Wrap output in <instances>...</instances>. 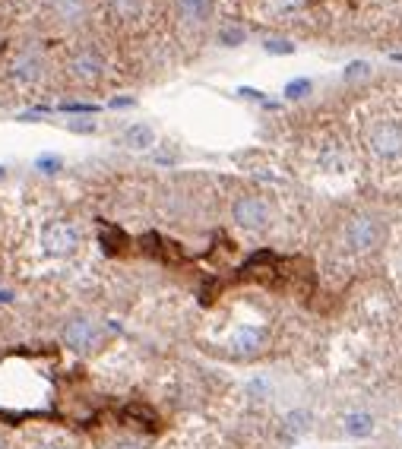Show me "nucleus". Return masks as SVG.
<instances>
[{"mask_svg":"<svg viewBox=\"0 0 402 449\" xmlns=\"http://www.w3.org/2000/svg\"><path fill=\"white\" fill-rule=\"evenodd\" d=\"M383 225L374 215H351L349 225H345V244L355 253H370L383 244Z\"/></svg>","mask_w":402,"mask_h":449,"instance_id":"nucleus-1","label":"nucleus"},{"mask_svg":"<svg viewBox=\"0 0 402 449\" xmlns=\"http://www.w3.org/2000/svg\"><path fill=\"white\" fill-rule=\"evenodd\" d=\"M368 145L377 158L393 162L402 155V124L399 120H377L368 130Z\"/></svg>","mask_w":402,"mask_h":449,"instance_id":"nucleus-2","label":"nucleus"},{"mask_svg":"<svg viewBox=\"0 0 402 449\" xmlns=\"http://www.w3.org/2000/svg\"><path fill=\"white\" fill-rule=\"evenodd\" d=\"M60 339H64V345L70 348V351H92V348L102 341V329H98L96 320H89V316H73V320L64 323V329H60Z\"/></svg>","mask_w":402,"mask_h":449,"instance_id":"nucleus-3","label":"nucleus"},{"mask_svg":"<svg viewBox=\"0 0 402 449\" xmlns=\"http://www.w3.org/2000/svg\"><path fill=\"white\" fill-rule=\"evenodd\" d=\"M41 247L48 256H70L79 247V231L70 221H48L41 228Z\"/></svg>","mask_w":402,"mask_h":449,"instance_id":"nucleus-4","label":"nucleus"},{"mask_svg":"<svg viewBox=\"0 0 402 449\" xmlns=\"http://www.w3.org/2000/svg\"><path fill=\"white\" fill-rule=\"evenodd\" d=\"M231 219L244 228V231H263L269 225V206L260 196H238L231 206Z\"/></svg>","mask_w":402,"mask_h":449,"instance_id":"nucleus-5","label":"nucleus"},{"mask_svg":"<svg viewBox=\"0 0 402 449\" xmlns=\"http://www.w3.org/2000/svg\"><path fill=\"white\" fill-rule=\"evenodd\" d=\"M70 73L77 76L79 82H96V79H102V73H105L102 54H98V51H92V48L77 51V54H73V60H70Z\"/></svg>","mask_w":402,"mask_h":449,"instance_id":"nucleus-6","label":"nucleus"},{"mask_svg":"<svg viewBox=\"0 0 402 449\" xmlns=\"http://www.w3.org/2000/svg\"><path fill=\"white\" fill-rule=\"evenodd\" d=\"M263 339H266V335H263L260 326H241V329H235L228 345L238 358H254V354L263 351Z\"/></svg>","mask_w":402,"mask_h":449,"instance_id":"nucleus-7","label":"nucleus"},{"mask_svg":"<svg viewBox=\"0 0 402 449\" xmlns=\"http://www.w3.org/2000/svg\"><path fill=\"white\" fill-rule=\"evenodd\" d=\"M41 73H45V67H41V57L35 54H20L13 63H10V79L20 82V86H32V82L41 79Z\"/></svg>","mask_w":402,"mask_h":449,"instance_id":"nucleus-8","label":"nucleus"},{"mask_svg":"<svg viewBox=\"0 0 402 449\" xmlns=\"http://www.w3.org/2000/svg\"><path fill=\"white\" fill-rule=\"evenodd\" d=\"M153 143H155V133L149 124H130L127 130L121 133V145H127V149H134V152L153 149Z\"/></svg>","mask_w":402,"mask_h":449,"instance_id":"nucleus-9","label":"nucleus"},{"mask_svg":"<svg viewBox=\"0 0 402 449\" xmlns=\"http://www.w3.org/2000/svg\"><path fill=\"white\" fill-rule=\"evenodd\" d=\"M342 430L349 436H355V440H364V436H370L377 430V424L368 411H349V415L342 417Z\"/></svg>","mask_w":402,"mask_h":449,"instance_id":"nucleus-10","label":"nucleus"},{"mask_svg":"<svg viewBox=\"0 0 402 449\" xmlns=\"http://www.w3.org/2000/svg\"><path fill=\"white\" fill-rule=\"evenodd\" d=\"M178 16L184 22L203 25L212 16V0H178Z\"/></svg>","mask_w":402,"mask_h":449,"instance_id":"nucleus-11","label":"nucleus"},{"mask_svg":"<svg viewBox=\"0 0 402 449\" xmlns=\"http://www.w3.org/2000/svg\"><path fill=\"white\" fill-rule=\"evenodd\" d=\"M307 430H311V411H304V408L288 411L285 421H282V434H285V440H298V436H304Z\"/></svg>","mask_w":402,"mask_h":449,"instance_id":"nucleus-12","label":"nucleus"},{"mask_svg":"<svg viewBox=\"0 0 402 449\" xmlns=\"http://www.w3.org/2000/svg\"><path fill=\"white\" fill-rule=\"evenodd\" d=\"M320 168L326 171H349V155H345L342 149H323L320 152Z\"/></svg>","mask_w":402,"mask_h":449,"instance_id":"nucleus-13","label":"nucleus"},{"mask_svg":"<svg viewBox=\"0 0 402 449\" xmlns=\"http://www.w3.org/2000/svg\"><path fill=\"white\" fill-rule=\"evenodd\" d=\"M311 89H313L311 79H292V82H285V101L307 98V95H311Z\"/></svg>","mask_w":402,"mask_h":449,"instance_id":"nucleus-14","label":"nucleus"},{"mask_svg":"<svg viewBox=\"0 0 402 449\" xmlns=\"http://www.w3.org/2000/svg\"><path fill=\"white\" fill-rule=\"evenodd\" d=\"M35 168H39L41 174H60V168H64V158L54 155V152H45V155L35 158Z\"/></svg>","mask_w":402,"mask_h":449,"instance_id":"nucleus-15","label":"nucleus"},{"mask_svg":"<svg viewBox=\"0 0 402 449\" xmlns=\"http://www.w3.org/2000/svg\"><path fill=\"white\" fill-rule=\"evenodd\" d=\"M111 10L117 19H134L140 16V0H111Z\"/></svg>","mask_w":402,"mask_h":449,"instance_id":"nucleus-16","label":"nucleus"},{"mask_svg":"<svg viewBox=\"0 0 402 449\" xmlns=\"http://www.w3.org/2000/svg\"><path fill=\"white\" fill-rule=\"evenodd\" d=\"M247 396L257 398V402H263V398L273 396V386H269L266 379H250V383H247Z\"/></svg>","mask_w":402,"mask_h":449,"instance_id":"nucleus-17","label":"nucleus"},{"mask_svg":"<svg viewBox=\"0 0 402 449\" xmlns=\"http://www.w3.org/2000/svg\"><path fill=\"white\" fill-rule=\"evenodd\" d=\"M263 48L269 51V54H294V44L292 41H285V38H266V41H263Z\"/></svg>","mask_w":402,"mask_h":449,"instance_id":"nucleus-18","label":"nucleus"},{"mask_svg":"<svg viewBox=\"0 0 402 449\" xmlns=\"http://www.w3.org/2000/svg\"><path fill=\"white\" fill-rule=\"evenodd\" d=\"M219 41H222L225 48H235V44L244 41V29H222L219 32Z\"/></svg>","mask_w":402,"mask_h":449,"instance_id":"nucleus-19","label":"nucleus"},{"mask_svg":"<svg viewBox=\"0 0 402 449\" xmlns=\"http://www.w3.org/2000/svg\"><path fill=\"white\" fill-rule=\"evenodd\" d=\"M108 449H149L143 440H136V436H121V440H115Z\"/></svg>","mask_w":402,"mask_h":449,"instance_id":"nucleus-20","label":"nucleus"},{"mask_svg":"<svg viewBox=\"0 0 402 449\" xmlns=\"http://www.w3.org/2000/svg\"><path fill=\"white\" fill-rule=\"evenodd\" d=\"M364 73H370V67H368V63H364V60H351L349 67L342 70V76H345V79H355V76H364Z\"/></svg>","mask_w":402,"mask_h":449,"instance_id":"nucleus-21","label":"nucleus"},{"mask_svg":"<svg viewBox=\"0 0 402 449\" xmlns=\"http://www.w3.org/2000/svg\"><path fill=\"white\" fill-rule=\"evenodd\" d=\"M60 111H67V114H96L98 105H83V101H70V105H60Z\"/></svg>","mask_w":402,"mask_h":449,"instance_id":"nucleus-22","label":"nucleus"},{"mask_svg":"<svg viewBox=\"0 0 402 449\" xmlns=\"http://www.w3.org/2000/svg\"><path fill=\"white\" fill-rule=\"evenodd\" d=\"M67 130H70V133H96V120H92V117L70 120V124H67Z\"/></svg>","mask_w":402,"mask_h":449,"instance_id":"nucleus-23","label":"nucleus"},{"mask_svg":"<svg viewBox=\"0 0 402 449\" xmlns=\"http://www.w3.org/2000/svg\"><path fill=\"white\" fill-rule=\"evenodd\" d=\"M238 95H241V98H250V101H260V105H269L266 95H263L260 89H254V86H241V89H238Z\"/></svg>","mask_w":402,"mask_h":449,"instance_id":"nucleus-24","label":"nucleus"},{"mask_svg":"<svg viewBox=\"0 0 402 449\" xmlns=\"http://www.w3.org/2000/svg\"><path fill=\"white\" fill-rule=\"evenodd\" d=\"M32 449H73L67 440H45V443H39V446H32Z\"/></svg>","mask_w":402,"mask_h":449,"instance_id":"nucleus-25","label":"nucleus"},{"mask_svg":"<svg viewBox=\"0 0 402 449\" xmlns=\"http://www.w3.org/2000/svg\"><path fill=\"white\" fill-rule=\"evenodd\" d=\"M134 98H111V108H130Z\"/></svg>","mask_w":402,"mask_h":449,"instance_id":"nucleus-26","label":"nucleus"},{"mask_svg":"<svg viewBox=\"0 0 402 449\" xmlns=\"http://www.w3.org/2000/svg\"><path fill=\"white\" fill-rule=\"evenodd\" d=\"M4 177H7V168H4V164H0V181H4Z\"/></svg>","mask_w":402,"mask_h":449,"instance_id":"nucleus-27","label":"nucleus"},{"mask_svg":"<svg viewBox=\"0 0 402 449\" xmlns=\"http://www.w3.org/2000/svg\"><path fill=\"white\" fill-rule=\"evenodd\" d=\"M0 449H10V443H7V440H0Z\"/></svg>","mask_w":402,"mask_h":449,"instance_id":"nucleus-28","label":"nucleus"},{"mask_svg":"<svg viewBox=\"0 0 402 449\" xmlns=\"http://www.w3.org/2000/svg\"><path fill=\"white\" fill-rule=\"evenodd\" d=\"M393 60H399V63H402V54H393Z\"/></svg>","mask_w":402,"mask_h":449,"instance_id":"nucleus-29","label":"nucleus"}]
</instances>
